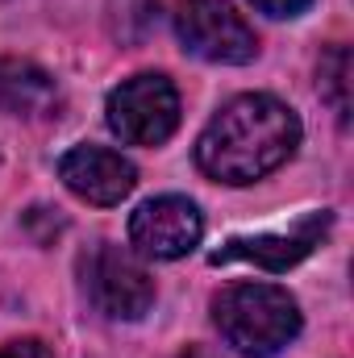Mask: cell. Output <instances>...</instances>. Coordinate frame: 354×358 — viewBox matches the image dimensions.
<instances>
[{"mask_svg": "<svg viewBox=\"0 0 354 358\" xmlns=\"http://www.w3.org/2000/svg\"><path fill=\"white\" fill-rule=\"evenodd\" d=\"M300 142V121L296 113L263 92L229 100L200 134L196 142V163L208 179L221 183H255L279 163Z\"/></svg>", "mask_w": 354, "mask_h": 358, "instance_id": "obj_1", "label": "cell"}, {"mask_svg": "<svg viewBox=\"0 0 354 358\" xmlns=\"http://www.w3.org/2000/svg\"><path fill=\"white\" fill-rule=\"evenodd\" d=\"M213 321L221 338L242 358L279 355L300 334L296 300L275 283H234L213 300Z\"/></svg>", "mask_w": 354, "mask_h": 358, "instance_id": "obj_2", "label": "cell"}, {"mask_svg": "<svg viewBox=\"0 0 354 358\" xmlns=\"http://www.w3.org/2000/svg\"><path fill=\"white\" fill-rule=\"evenodd\" d=\"M108 129L134 146H159L179 125V92L167 76H134L108 92Z\"/></svg>", "mask_w": 354, "mask_h": 358, "instance_id": "obj_3", "label": "cell"}, {"mask_svg": "<svg viewBox=\"0 0 354 358\" xmlns=\"http://www.w3.org/2000/svg\"><path fill=\"white\" fill-rule=\"evenodd\" d=\"M84 287L92 304L113 321H138L155 304V279L142 267V259L125 246L100 242L84 259Z\"/></svg>", "mask_w": 354, "mask_h": 358, "instance_id": "obj_4", "label": "cell"}, {"mask_svg": "<svg viewBox=\"0 0 354 358\" xmlns=\"http://www.w3.org/2000/svg\"><path fill=\"white\" fill-rule=\"evenodd\" d=\"M179 42L208 63H250L259 55L255 29L229 0H183L176 13Z\"/></svg>", "mask_w": 354, "mask_h": 358, "instance_id": "obj_5", "label": "cell"}, {"mask_svg": "<svg viewBox=\"0 0 354 358\" xmlns=\"http://www.w3.org/2000/svg\"><path fill=\"white\" fill-rule=\"evenodd\" d=\"M200 234H204L200 208L192 200H183V196L146 200L129 217V242L146 259H179L200 242Z\"/></svg>", "mask_w": 354, "mask_h": 358, "instance_id": "obj_6", "label": "cell"}, {"mask_svg": "<svg viewBox=\"0 0 354 358\" xmlns=\"http://www.w3.org/2000/svg\"><path fill=\"white\" fill-rule=\"evenodd\" d=\"M330 234V213H309V217H300L292 229H283V234H259V238H229L221 250H213L208 255V263H238V259H246V263H259L263 271H288L296 267L300 259H309L313 255V246H321V238Z\"/></svg>", "mask_w": 354, "mask_h": 358, "instance_id": "obj_7", "label": "cell"}, {"mask_svg": "<svg viewBox=\"0 0 354 358\" xmlns=\"http://www.w3.org/2000/svg\"><path fill=\"white\" fill-rule=\"evenodd\" d=\"M59 179L88 204H121L134 183H138V171L125 155L117 150H104V146H76L59 159Z\"/></svg>", "mask_w": 354, "mask_h": 358, "instance_id": "obj_8", "label": "cell"}, {"mask_svg": "<svg viewBox=\"0 0 354 358\" xmlns=\"http://www.w3.org/2000/svg\"><path fill=\"white\" fill-rule=\"evenodd\" d=\"M0 108L17 117H50L59 108V88L42 67L25 59H0Z\"/></svg>", "mask_w": 354, "mask_h": 358, "instance_id": "obj_9", "label": "cell"}, {"mask_svg": "<svg viewBox=\"0 0 354 358\" xmlns=\"http://www.w3.org/2000/svg\"><path fill=\"white\" fill-rule=\"evenodd\" d=\"M346 76H351V55H346V46H338L330 55V63L321 67V88L330 92L338 117H346V108H351V100H346Z\"/></svg>", "mask_w": 354, "mask_h": 358, "instance_id": "obj_10", "label": "cell"}, {"mask_svg": "<svg viewBox=\"0 0 354 358\" xmlns=\"http://www.w3.org/2000/svg\"><path fill=\"white\" fill-rule=\"evenodd\" d=\"M259 13H271V17H296V13H304L313 0H250Z\"/></svg>", "mask_w": 354, "mask_h": 358, "instance_id": "obj_11", "label": "cell"}, {"mask_svg": "<svg viewBox=\"0 0 354 358\" xmlns=\"http://www.w3.org/2000/svg\"><path fill=\"white\" fill-rule=\"evenodd\" d=\"M0 358H50V350L42 346V342H34V338H25V342H8Z\"/></svg>", "mask_w": 354, "mask_h": 358, "instance_id": "obj_12", "label": "cell"}]
</instances>
